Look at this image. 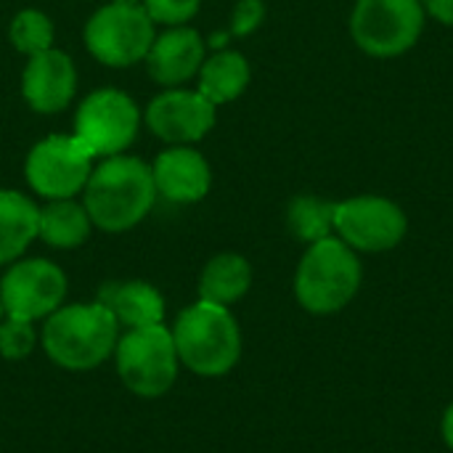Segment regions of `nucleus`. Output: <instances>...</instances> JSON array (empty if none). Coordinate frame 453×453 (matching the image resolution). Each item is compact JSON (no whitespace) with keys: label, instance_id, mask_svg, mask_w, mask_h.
<instances>
[{"label":"nucleus","instance_id":"c85d7f7f","mask_svg":"<svg viewBox=\"0 0 453 453\" xmlns=\"http://www.w3.org/2000/svg\"><path fill=\"white\" fill-rule=\"evenodd\" d=\"M3 316H5V311H3V303H0V319H3Z\"/></svg>","mask_w":453,"mask_h":453},{"label":"nucleus","instance_id":"9d476101","mask_svg":"<svg viewBox=\"0 0 453 453\" xmlns=\"http://www.w3.org/2000/svg\"><path fill=\"white\" fill-rule=\"evenodd\" d=\"M66 273L42 257L16 260L0 279V303L5 316L40 321L56 313L66 297Z\"/></svg>","mask_w":453,"mask_h":453},{"label":"nucleus","instance_id":"cd10ccee","mask_svg":"<svg viewBox=\"0 0 453 453\" xmlns=\"http://www.w3.org/2000/svg\"><path fill=\"white\" fill-rule=\"evenodd\" d=\"M111 3H127V5H138L141 0H111Z\"/></svg>","mask_w":453,"mask_h":453},{"label":"nucleus","instance_id":"f03ea898","mask_svg":"<svg viewBox=\"0 0 453 453\" xmlns=\"http://www.w3.org/2000/svg\"><path fill=\"white\" fill-rule=\"evenodd\" d=\"M119 324L104 303L61 305L45 319L42 350L66 372H90L114 356Z\"/></svg>","mask_w":453,"mask_h":453},{"label":"nucleus","instance_id":"f3484780","mask_svg":"<svg viewBox=\"0 0 453 453\" xmlns=\"http://www.w3.org/2000/svg\"><path fill=\"white\" fill-rule=\"evenodd\" d=\"M98 303H104L114 313L117 324L127 326V329L154 326V324H162V319H165V300L146 281L109 284V287H104Z\"/></svg>","mask_w":453,"mask_h":453},{"label":"nucleus","instance_id":"ddd939ff","mask_svg":"<svg viewBox=\"0 0 453 453\" xmlns=\"http://www.w3.org/2000/svg\"><path fill=\"white\" fill-rule=\"evenodd\" d=\"M77 90V72L72 58L64 50L48 48L37 56H29L21 72L24 101L40 114H56L66 109Z\"/></svg>","mask_w":453,"mask_h":453},{"label":"nucleus","instance_id":"dca6fc26","mask_svg":"<svg viewBox=\"0 0 453 453\" xmlns=\"http://www.w3.org/2000/svg\"><path fill=\"white\" fill-rule=\"evenodd\" d=\"M40 207L13 188H0V265L21 260L37 239Z\"/></svg>","mask_w":453,"mask_h":453},{"label":"nucleus","instance_id":"a878e982","mask_svg":"<svg viewBox=\"0 0 453 453\" xmlns=\"http://www.w3.org/2000/svg\"><path fill=\"white\" fill-rule=\"evenodd\" d=\"M422 5L443 24L453 27V0H422Z\"/></svg>","mask_w":453,"mask_h":453},{"label":"nucleus","instance_id":"1a4fd4ad","mask_svg":"<svg viewBox=\"0 0 453 453\" xmlns=\"http://www.w3.org/2000/svg\"><path fill=\"white\" fill-rule=\"evenodd\" d=\"M93 154L77 135H48L27 157V183L50 199H74L93 173Z\"/></svg>","mask_w":453,"mask_h":453},{"label":"nucleus","instance_id":"f8f14e48","mask_svg":"<svg viewBox=\"0 0 453 453\" xmlns=\"http://www.w3.org/2000/svg\"><path fill=\"white\" fill-rule=\"evenodd\" d=\"M215 104L199 90L167 88L146 109L149 130L173 146H191L215 127Z\"/></svg>","mask_w":453,"mask_h":453},{"label":"nucleus","instance_id":"b1692460","mask_svg":"<svg viewBox=\"0 0 453 453\" xmlns=\"http://www.w3.org/2000/svg\"><path fill=\"white\" fill-rule=\"evenodd\" d=\"M141 5L154 24L183 27L186 21L196 16L202 0H141Z\"/></svg>","mask_w":453,"mask_h":453},{"label":"nucleus","instance_id":"393cba45","mask_svg":"<svg viewBox=\"0 0 453 453\" xmlns=\"http://www.w3.org/2000/svg\"><path fill=\"white\" fill-rule=\"evenodd\" d=\"M265 16V5L263 0H239V5L234 8V19H231V32L244 37L250 32H255L260 27Z\"/></svg>","mask_w":453,"mask_h":453},{"label":"nucleus","instance_id":"4be33fe9","mask_svg":"<svg viewBox=\"0 0 453 453\" xmlns=\"http://www.w3.org/2000/svg\"><path fill=\"white\" fill-rule=\"evenodd\" d=\"M8 35H11L13 48L24 53L27 58L53 48V21L42 11H35V8L19 11L11 21Z\"/></svg>","mask_w":453,"mask_h":453},{"label":"nucleus","instance_id":"a211bd4d","mask_svg":"<svg viewBox=\"0 0 453 453\" xmlns=\"http://www.w3.org/2000/svg\"><path fill=\"white\" fill-rule=\"evenodd\" d=\"M250 287L252 265L236 252H223L204 265L199 276V300L228 308L236 300H242L250 292Z\"/></svg>","mask_w":453,"mask_h":453},{"label":"nucleus","instance_id":"f257e3e1","mask_svg":"<svg viewBox=\"0 0 453 453\" xmlns=\"http://www.w3.org/2000/svg\"><path fill=\"white\" fill-rule=\"evenodd\" d=\"M157 186L151 167L127 154L101 159L85 183V210L96 228L122 234L135 228L154 207Z\"/></svg>","mask_w":453,"mask_h":453},{"label":"nucleus","instance_id":"7ed1b4c3","mask_svg":"<svg viewBox=\"0 0 453 453\" xmlns=\"http://www.w3.org/2000/svg\"><path fill=\"white\" fill-rule=\"evenodd\" d=\"M178 361L196 377H223L242 358V332L228 308L194 303L173 324Z\"/></svg>","mask_w":453,"mask_h":453},{"label":"nucleus","instance_id":"412c9836","mask_svg":"<svg viewBox=\"0 0 453 453\" xmlns=\"http://www.w3.org/2000/svg\"><path fill=\"white\" fill-rule=\"evenodd\" d=\"M334 202H324L319 196H295L287 210L289 231L308 244L326 239L334 228Z\"/></svg>","mask_w":453,"mask_h":453},{"label":"nucleus","instance_id":"2eb2a0df","mask_svg":"<svg viewBox=\"0 0 453 453\" xmlns=\"http://www.w3.org/2000/svg\"><path fill=\"white\" fill-rule=\"evenodd\" d=\"M146 69L149 77L165 88H175L188 82L194 74H199L204 64V40L191 27H170L159 37H154L149 53H146Z\"/></svg>","mask_w":453,"mask_h":453},{"label":"nucleus","instance_id":"aec40b11","mask_svg":"<svg viewBox=\"0 0 453 453\" xmlns=\"http://www.w3.org/2000/svg\"><path fill=\"white\" fill-rule=\"evenodd\" d=\"M250 85V64L236 50H220L212 58H204L199 69V93L220 106L244 93Z\"/></svg>","mask_w":453,"mask_h":453},{"label":"nucleus","instance_id":"39448f33","mask_svg":"<svg viewBox=\"0 0 453 453\" xmlns=\"http://www.w3.org/2000/svg\"><path fill=\"white\" fill-rule=\"evenodd\" d=\"M117 374L138 398H162L178 380V350L165 324L127 329L114 348Z\"/></svg>","mask_w":453,"mask_h":453},{"label":"nucleus","instance_id":"20e7f679","mask_svg":"<svg viewBox=\"0 0 453 453\" xmlns=\"http://www.w3.org/2000/svg\"><path fill=\"white\" fill-rule=\"evenodd\" d=\"M361 287V263L356 252L334 236H326L303 255L295 276V297L313 316L342 311Z\"/></svg>","mask_w":453,"mask_h":453},{"label":"nucleus","instance_id":"423d86ee","mask_svg":"<svg viewBox=\"0 0 453 453\" xmlns=\"http://www.w3.org/2000/svg\"><path fill=\"white\" fill-rule=\"evenodd\" d=\"M154 37V21L141 3H106L85 24V45L90 56L114 69L143 61Z\"/></svg>","mask_w":453,"mask_h":453},{"label":"nucleus","instance_id":"bb28decb","mask_svg":"<svg viewBox=\"0 0 453 453\" xmlns=\"http://www.w3.org/2000/svg\"><path fill=\"white\" fill-rule=\"evenodd\" d=\"M441 430H443V441H446V446L453 451V403L446 409V414H443Z\"/></svg>","mask_w":453,"mask_h":453},{"label":"nucleus","instance_id":"4468645a","mask_svg":"<svg viewBox=\"0 0 453 453\" xmlns=\"http://www.w3.org/2000/svg\"><path fill=\"white\" fill-rule=\"evenodd\" d=\"M157 196H165L175 204H194L207 196L212 186V170L207 159L191 146L165 149L151 165Z\"/></svg>","mask_w":453,"mask_h":453},{"label":"nucleus","instance_id":"5701e85b","mask_svg":"<svg viewBox=\"0 0 453 453\" xmlns=\"http://www.w3.org/2000/svg\"><path fill=\"white\" fill-rule=\"evenodd\" d=\"M37 345V332L32 321L21 319H0V356L5 361H21L27 358Z\"/></svg>","mask_w":453,"mask_h":453},{"label":"nucleus","instance_id":"6ab92c4d","mask_svg":"<svg viewBox=\"0 0 453 453\" xmlns=\"http://www.w3.org/2000/svg\"><path fill=\"white\" fill-rule=\"evenodd\" d=\"M93 220L85 210V204H77L74 199H50L40 210L37 223V239H42L53 250H74L85 244L90 236Z\"/></svg>","mask_w":453,"mask_h":453},{"label":"nucleus","instance_id":"0eeeda50","mask_svg":"<svg viewBox=\"0 0 453 453\" xmlns=\"http://www.w3.org/2000/svg\"><path fill=\"white\" fill-rule=\"evenodd\" d=\"M422 27V0H358L350 16L356 45L377 58L406 53L419 40Z\"/></svg>","mask_w":453,"mask_h":453},{"label":"nucleus","instance_id":"9b49d317","mask_svg":"<svg viewBox=\"0 0 453 453\" xmlns=\"http://www.w3.org/2000/svg\"><path fill=\"white\" fill-rule=\"evenodd\" d=\"M406 212L385 196H353L334 207V231L350 250H393L406 236Z\"/></svg>","mask_w":453,"mask_h":453},{"label":"nucleus","instance_id":"6e6552de","mask_svg":"<svg viewBox=\"0 0 453 453\" xmlns=\"http://www.w3.org/2000/svg\"><path fill=\"white\" fill-rule=\"evenodd\" d=\"M138 125L141 111L135 101L117 88L93 90L74 114V135L101 159L122 154L135 141Z\"/></svg>","mask_w":453,"mask_h":453}]
</instances>
